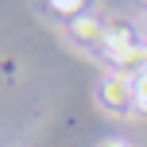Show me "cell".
<instances>
[{
  "mask_svg": "<svg viewBox=\"0 0 147 147\" xmlns=\"http://www.w3.org/2000/svg\"><path fill=\"white\" fill-rule=\"evenodd\" d=\"M101 147H124V143H101Z\"/></svg>",
  "mask_w": 147,
  "mask_h": 147,
  "instance_id": "obj_6",
  "label": "cell"
},
{
  "mask_svg": "<svg viewBox=\"0 0 147 147\" xmlns=\"http://www.w3.org/2000/svg\"><path fill=\"white\" fill-rule=\"evenodd\" d=\"M128 47H140V31L128 20H109L105 23V51H128Z\"/></svg>",
  "mask_w": 147,
  "mask_h": 147,
  "instance_id": "obj_2",
  "label": "cell"
},
{
  "mask_svg": "<svg viewBox=\"0 0 147 147\" xmlns=\"http://www.w3.org/2000/svg\"><path fill=\"white\" fill-rule=\"evenodd\" d=\"M132 89H136V112H147V70L132 78Z\"/></svg>",
  "mask_w": 147,
  "mask_h": 147,
  "instance_id": "obj_4",
  "label": "cell"
},
{
  "mask_svg": "<svg viewBox=\"0 0 147 147\" xmlns=\"http://www.w3.org/2000/svg\"><path fill=\"white\" fill-rule=\"evenodd\" d=\"M101 101L109 112L124 116V112H136V89H132V78L128 74H109L101 85Z\"/></svg>",
  "mask_w": 147,
  "mask_h": 147,
  "instance_id": "obj_1",
  "label": "cell"
},
{
  "mask_svg": "<svg viewBox=\"0 0 147 147\" xmlns=\"http://www.w3.org/2000/svg\"><path fill=\"white\" fill-rule=\"evenodd\" d=\"M74 39H78L81 47H105V23L101 20H89V16H78V20L70 23Z\"/></svg>",
  "mask_w": 147,
  "mask_h": 147,
  "instance_id": "obj_3",
  "label": "cell"
},
{
  "mask_svg": "<svg viewBox=\"0 0 147 147\" xmlns=\"http://www.w3.org/2000/svg\"><path fill=\"white\" fill-rule=\"evenodd\" d=\"M51 8L58 16H74V20H78V12H81V4H70V0H58V4H51Z\"/></svg>",
  "mask_w": 147,
  "mask_h": 147,
  "instance_id": "obj_5",
  "label": "cell"
}]
</instances>
